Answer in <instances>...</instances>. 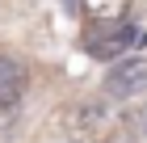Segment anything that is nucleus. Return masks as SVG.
Here are the masks:
<instances>
[{"instance_id":"f257e3e1","label":"nucleus","mask_w":147,"mask_h":143,"mask_svg":"<svg viewBox=\"0 0 147 143\" xmlns=\"http://www.w3.org/2000/svg\"><path fill=\"white\" fill-rule=\"evenodd\" d=\"M135 46H143V30H135V25H109V30H97L88 38V55L101 59V63H109V59L126 55V51H135Z\"/></svg>"},{"instance_id":"20e7f679","label":"nucleus","mask_w":147,"mask_h":143,"mask_svg":"<svg viewBox=\"0 0 147 143\" xmlns=\"http://www.w3.org/2000/svg\"><path fill=\"white\" fill-rule=\"evenodd\" d=\"M130 13V0H84V17L92 25H122Z\"/></svg>"},{"instance_id":"f03ea898","label":"nucleus","mask_w":147,"mask_h":143,"mask_svg":"<svg viewBox=\"0 0 147 143\" xmlns=\"http://www.w3.org/2000/svg\"><path fill=\"white\" fill-rule=\"evenodd\" d=\"M105 93L109 97H139V93H147V55H130L122 63H113L109 76H105Z\"/></svg>"},{"instance_id":"7ed1b4c3","label":"nucleus","mask_w":147,"mask_h":143,"mask_svg":"<svg viewBox=\"0 0 147 143\" xmlns=\"http://www.w3.org/2000/svg\"><path fill=\"white\" fill-rule=\"evenodd\" d=\"M25 93V67L13 55H0V114H9Z\"/></svg>"}]
</instances>
